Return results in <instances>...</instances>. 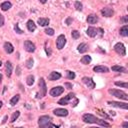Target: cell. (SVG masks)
<instances>
[{"label": "cell", "mask_w": 128, "mask_h": 128, "mask_svg": "<svg viewBox=\"0 0 128 128\" xmlns=\"http://www.w3.org/2000/svg\"><path fill=\"white\" fill-rule=\"evenodd\" d=\"M83 121L85 123H96V124H99V125H102V126H105V127H109L110 124L107 123L105 120H102V119H98L96 116L92 115V114H84L83 115Z\"/></svg>", "instance_id": "1"}, {"label": "cell", "mask_w": 128, "mask_h": 128, "mask_svg": "<svg viewBox=\"0 0 128 128\" xmlns=\"http://www.w3.org/2000/svg\"><path fill=\"white\" fill-rule=\"evenodd\" d=\"M38 125H39V128H52L53 126L51 122V118L47 115H43L39 117Z\"/></svg>", "instance_id": "2"}, {"label": "cell", "mask_w": 128, "mask_h": 128, "mask_svg": "<svg viewBox=\"0 0 128 128\" xmlns=\"http://www.w3.org/2000/svg\"><path fill=\"white\" fill-rule=\"evenodd\" d=\"M108 92H109L111 95L115 96V97L119 98V99H123V100H125V101H127V100H128V94H127V93H125L124 91L117 90V89H109V90H108Z\"/></svg>", "instance_id": "3"}, {"label": "cell", "mask_w": 128, "mask_h": 128, "mask_svg": "<svg viewBox=\"0 0 128 128\" xmlns=\"http://www.w3.org/2000/svg\"><path fill=\"white\" fill-rule=\"evenodd\" d=\"M39 88H40V96L39 97L42 98V97H44L47 93V87H46V83H45L44 78L39 79Z\"/></svg>", "instance_id": "4"}, {"label": "cell", "mask_w": 128, "mask_h": 128, "mask_svg": "<svg viewBox=\"0 0 128 128\" xmlns=\"http://www.w3.org/2000/svg\"><path fill=\"white\" fill-rule=\"evenodd\" d=\"M114 50L118 53V54H120L122 56L126 55V48H125V46L123 45V43H121V42H118V43H116L114 45Z\"/></svg>", "instance_id": "5"}, {"label": "cell", "mask_w": 128, "mask_h": 128, "mask_svg": "<svg viewBox=\"0 0 128 128\" xmlns=\"http://www.w3.org/2000/svg\"><path fill=\"white\" fill-rule=\"evenodd\" d=\"M65 44H66V38H65V36L62 35V34L59 35L57 37V39H56V46H57V48L59 50H61Z\"/></svg>", "instance_id": "6"}, {"label": "cell", "mask_w": 128, "mask_h": 128, "mask_svg": "<svg viewBox=\"0 0 128 128\" xmlns=\"http://www.w3.org/2000/svg\"><path fill=\"white\" fill-rule=\"evenodd\" d=\"M64 92V88L62 86H56V87H53L51 90H50V95L53 96V97H56V96H59L61 95L62 93Z\"/></svg>", "instance_id": "7"}, {"label": "cell", "mask_w": 128, "mask_h": 128, "mask_svg": "<svg viewBox=\"0 0 128 128\" xmlns=\"http://www.w3.org/2000/svg\"><path fill=\"white\" fill-rule=\"evenodd\" d=\"M74 95L73 93H69L67 96H65L64 98H62V99H60L59 101H58V104L59 105H68L69 104V100L70 99H73L74 98Z\"/></svg>", "instance_id": "8"}, {"label": "cell", "mask_w": 128, "mask_h": 128, "mask_svg": "<svg viewBox=\"0 0 128 128\" xmlns=\"http://www.w3.org/2000/svg\"><path fill=\"white\" fill-rule=\"evenodd\" d=\"M109 105H112L114 107H118L122 109H128V104L127 103H122V102H116V101H108L107 102Z\"/></svg>", "instance_id": "9"}, {"label": "cell", "mask_w": 128, "mask_h": 128, "mask_svg": "<svg viewBox=\"0 0 128 128\" xmlns=\"http://www.w3.org/2000/svg\"><path fill=\"white\" fill-rule=\"evenodd\" d=\"M24 48H25V50L27 51V52H34L35 51V44L34 43H32L31 41H29V40H26L25 42H24Z\"/></svg>", "instance_id": "10"}, {"label": "cell", "mask_w": 128, "mask_h": 128, "mask_svg": "<svg viewBox=\"0 0 128 128\" xmlns=\"http://www.w3.org/2000/svg\"><path fill=\"white\" fill-rule=\"evenodd\" d=\"M101 14L105 17H111L114 14V10L112 8H109V7H105L101 10Z\"/></svg>", "instance_id": "11"}, {"label": "cell", "mask_w": 128, "mask_h": 128, "mask_svg": "<svg viewBox=\"0 0 128 128\" xmlns=\"http://www.w3.org/2000/svg\"><path fill=\"white\" fill-rule=\"evenodd\" d=\"M56 116H60V117H65L68 115V110L67 109H64V108H57L53 111Z\"/></svg>", "instance_id": "12"}, {"label": "cell", "mask_w": 128, "mask_h": 128, "mask_svg": "<svg viewBox=\"0 0 128 128\" xmlns=\"http://www.w3.org/2000/svg\"><path fill=\"white\" fill-rule=\"evenodd\" d=\"M82 81H83V83H85V84L87 85L88 88H90V89L95 88V83H94V81H93V79H92V78L83 77V78H82Z\"/></svg>", "instance_id": "13"}, {"label": "cell", "mask_w": 128, "mask_h": 128, "mask_svg": "<svg viewBox=\"0 0 128 128\" xmlns=\"http://www.w3.org/2000/svg\"><path fill=\"white\" fill-rule=\"evenodd\" d=\"M60 78H61V74L59 72H56V71H52L48 76V79L50 81H55V80H58Z\"/></svg>", "instance_id": "14"}, {"label": "cell", "mask_w": 128, "mask_h": 128, "mask_svg": "<svg viewBox=\"0 0 128 128\" xmlns=\"http://www.w3.org/2000/svg\"><path fill=\"white\" fill-rule=\"evenodd\" d=\"M86 33H87V35H88L89 37H95L96 35L98 34L97 28H94V27H88Z\"/></svg>", "instance_id": "15"}, {"label": "cell", "mask_w": 128, "mask_h": 128, "mask_svg": "<svg viewBox=\"0 0 128 128\" xmlns=\"http://www.w3.org/2000/svg\"><path fill=\"white\" fill-rule=\"evenodd\" d=\"M93 70L97 73H106L108 72V68L106 66H102V65H98V66H95L93 68Z\"/></svg>", "instance_id": "16"}, {"label": "cell", "mask_w": 128, "mask_h": 128, "mask_svg": "<svg viewBox=\"0 0 128 128\" xmlns=\"http://www.w3.org/2000/svg\"><path fill=\"white\" fill-rule=\"evenodd\" d=\"M5 68H6V75L8 77H10V76H11V74H12V69H13L11 62L7 61L6 62V65H5Z\"/></svg>", "instance_id": "17"}, {"label": "cell", "mask_w": 128, "mask_h": 128, "mask_svg": "<svg viewBox=\"0 0 128 128\" xmlns=\"http://www.w3.org/2000/svg\"><path fill=\"white\" fill-rule=\"evenodd\" d=\"M4 49H5V51L7 53H9V54L14 51V47L12 46V44L10 43V42H5L4 43Z\"/></svg>", "instance_id": "18"}, {"label": "cell", "mask_w": 128, "mask_h": 128, "mask_svg": "<svg viewBox=\"0 0 128 128\" xmlns=\"http://www.w3.org/2000/svg\"><path fill=\"white\" fill-rule=\"evenodd\" d=\"M26 25H27V28H28V30H29L30 32H33V31L36 30V24H35L32 20H28Z\"/></svg>", "instance_id": "19"}, {"label": "cell", "mask_w": 128, "mask_h": 128, "mask_svg": "<svg viewBox=\"0 0 128 128\" xmlns=\"http://www.w3.org/2000/svg\"><path fill=\"white\" fill-rule=\"evenodd\" d=\"M77 50L80 52V53H85L87 50H88V45L87 44H85V43H81L78 45L77 47Z\"/></svg>", "instance_id": "20"}, {"label": "cell", "mask_w": 128, "mask_h": 128, "mask_svg": "<svg viewBox=\"0 0 128 128\" xmlns=\"http://www.w3.org/2000/svg\"><path fill=\"white\" fill-rule=\"evenodd\" d=\"M11 7H12V4H11V2H9V1H5V2L1 3V9L3 10V11H7V10L10 9Z\"/></svg>", "instance_id": "21"}, {"label": "cell", "mask_w": 128, "mask_h": 128, "mask_svg": "<svg viewBox=\"0 0 128 128\" xmlns=\"http://www.w3.org/2000/svg\"><path fill=\"white\" fill-rule=\"evenodd\" d=\"M97 21H98V18L95 15H89L87 17V22L89 24H95V23H97Z\"/></svg>", "instance_id": "22"}, {"label": "cell", "mask_w": 128, "mask_h": 128, "mask_svg": "<svg viewBox=\"0 0 128 128\" xmlns=\"http://www.w3.org/2000/svg\"><path fill=\"white\" fill-rule=\"evenodd\" d=\"M38 24L40 26H47L49 24V19L48 18H39L38 19Z\"/></svg>", "instance_id": "23"}, {"label": "cell", "mask_w": 128, "mask_h": 128, "mask_svg": "<svg viewBox=\"0 0 128 128\" xmlns=\"http://www.w3.org/2000/svg\"><path fill=\"white\" fill-rule=\"evenodd\" d=\"M119 32H120V35H122L124 37L128 36V26H127V24H125L123 27H121Z\"/></svg>", "instance_id": "24"}, {"label": "cell", "mask_w": 128, "mask_h": 128, "mask_svg": "<svg viewBox=\"0 0 128 128\" xmlns=\"http://www.w3.org/2000/svg\"><path fill=\"white\" fill-rule=\"evenodd\" d=\"M91 62V56H89V55H85V56H83L82 58H81V63L82 64H89Z\"/></svg>", "instance_id": "25"}, {"label": "cell", "mask_w": 128, "mask_h": 128, "mask_svg": "<svg viewBox=\"0 0 128 128\" xmlns=\"http://www.w3.org/2000/svg\"><path fill=\"white\" fill-rule=\"evenodd\" d=\"M19 99H20V96L17 94V95H15V96H13V97L10 99V105L11 106H14L18 101H19Z\"/></svg>", "instance_id": "26"}, {"label": "cell", "mask_w": 128, "mask_h": 128, "mask_svg": "<svg viewBox=\"0 0 128 128\" xmlns=\"http://www.w3.org/2000/svg\"><path fill=\"white\" fill-rule=\"evenodd\" d=\"M113 71H117V72H126V69L122 66H118V65H115V66H112L111 68Z\"/></svg>", "instance_id": "27"}, {"label": "cell", "mask_w": 128, "mask_h": 128, "mask_svg": "<svg viewBox=\"0 0 128 128\" xmlns=\"http://www.w3.org/2000/svg\"><path fill=\"white\" fill-rule=\"evenodd\" d=\"M19 115H20V112L19 111H16V112H14L13 114H12V116H11V119H10V122H15L17 119H18V117H19Z\"/></svg>", "instance_id": "28"}, {"label": "cell", "mask_w": 128, "mask_h": 128, "mask_svg": "<svg viewBox=\"0 0 128 128\" xmlns=\"http://www.w3.org/2000/svg\"><path fill=\"white\" fill-rule=\"evenodd\" d=\"M33 64H34V60L32 58H29L27 61H26V67L28 69H31L32 67H33Z\"/></svg>", "instance_id": "29"}, {"label": "cell", "mask_w": 128, "mask_h": 128, "mask_svg": "<svg viewBox=\"0 0 128 128\" xmlns=\"http://www.w3.org/2000/svg\"><path fill=\"white\" fill-rule=\"evenodd\" d=\"M26 83H27V85L31 86V85L34 83V76L33 75H29L27 77V79H26Z\"/></svg>", "instance_id": "30"}, {"label": "cell", "mask_w": 128, "mask_h": 128, "mask_svg": "<svg viewBox=\"0 0 128 128\" xmlns=\"http://www.w3.org/2000/svg\"><path fill=\"white\" fill-rule=\"evenodd\" d=\"M115 85H116V86L123 87V88H127L128 87V84L126 82H119V81H117V82H115Z\"/></svg>", "instance_id": "31"}, {"label": "cell", "mask_w": 128, "mask_h": 128, "mask_svg": "<svg viewBox=\"0 0 128 128\" xmlns=\"http://www.w3.org/2000/svg\"><path fill=\"white\" fill-rule=\"evenodd\" d=\"M71 35H72V37H73L74 39H78V38L80 37V33H79L77 30H73L72 33H71Z\"/></svg>", "instance_id": "32"}, {"label": "cell", "mask_w": 128, "mask_h": 128, "mask_svg": "<svg viewBox=\"0 0 128 128\" xmlns=\"http://www.w3.org/2000/svg\"><path fill=\"white\" fill-rule=\"evenodd\" d=\"M45 33H46L47 35H50V36L54 35V29H52V28H46V29H45Z\"/></svg>", "instance_id": "33"}, {"label": "cell", "mask_w": 128, "mask_h": 128, "mask_svg": "<svg viewBox=\"0 0 128 128\" xmlns=\"http://www.w3.org/2000/svg\"><path fill=\"white\" fill-rule=\"evenodd\" d=\"M66 73H67V77L69 79H74V78H75V73H74V72L68 70V71H66Z\"/></svg>", "instance_id": "34"}, {"label": "cell", "mask_w": 128, "mask_h": 128, "mask_svg": "<svg viewBox=\"0 0 128 128\" xmlns=\"http://www.w3.org/2000/svg\"><path fill=\"white\" fill-rule=\"evenodd\" d=\"M74 5H75V8L78 10V11H81L82 10V4L79 1H76L75 3H74Z\"/></svg>", "instance_id": "35"}, {"label": "cell", "mask_w": 128, "mask_h": 128, "mask_svg": "<svg viewBox=\"0 0 128 128\" xmlns=\"http://www.w3.org/2000/svg\"><path fill=\"white\" fill-rule=\"evenodd\" d=\"M14 29H15V31L17 32L18 34H22V33H23V31H22V30H21V29L19 28V24H18V23H16V24H15V26H14Z\"/></svg>", "instance_id": "36"}, {"label": "cell", "mask_w": 128, "mask_h": 128, "mask_svg": "<svg viewBox=\"0 0 128 128\" xmlns=\"http://www.w3.org/2000/svg\"><path fill=\"white\" fill-rule=\"evenodd\" d=\"M4 25V16L0 14V26Z\"/></svg>", "instance_id": "37"}, {"label": "cell", "mask_w": 128, "mask_h": 128, "mask_svg": "<svg viewBox=\"0 0 128 128\" xmlns=\"http://www.w3.org/2000/svg\"><path fill=\"white\" fill-rule=\"evenodd\" d=\"M97 111H98V113H99L100 115H102V116H104V117H105V118H110V117H109V116H108L107 114H105V113H103L102 111H100V110H97Z\"/></svg>", "instance_id": "38"}, {"label": "cell", "mask_w": 128, "mask_h": 128, "mask_svg": "<svg viewBox=\"0 0 128 128\" xmlns=\"http://www.w3.org/2000/svg\"><path fill=\"white\" fill-rule=\"evenodd\" d=\"M65 86L67 87V89H71V88H72V84H71V83L66 82V83H65Z\"/></svg>", "instance_id": "39"}, {"label": "cell", "mask_w": 128, "mask_h": 128, "mask_svg": "<svg viewBox=\"0 0 128 128\" xmlns=\"http://www.w3.org/2000/svg\"><path fill=\"white\" fill-rule=\"evenodd\" d=\"M71 22H72V19H71V18H67V19H66V24H67V25H70Z\"/></svg>", "instance_id": "40"}, {"label": "cell", "mask_w": 128, "mask_h": 128, "mask_svg": "<svg viewBox=\"0 0 128 128\" xmlns=\"http://www.w3.org/2000/svg\"><path fill=\"white\" fill-rule=\"evenodd\" d=\"M77 103H78V99H76V98H75V100H74V102H73L71 105L73 106V107H75V106L77 105Z\"/></svg>", "instance_id": "41"}, {"label": "cell", "mask_w": 128, "mask_h": 128, "mask_svg": "<svg viewBox=\"0 0 128 128\" xmlns=\"http://www.w3.org/2000/svg\"><path fill=\"white\" fill-rule=\"evenodd\" d=\"M122 21L124 23H127L128 22V16H124L123 18H122Z\"/></svg>", "instance_id": "42"}, {"label": "cell", "mask_w": 128, "mask_h": 128, "mask_svg": "<svg viewBox=\"0 0 128 128\" xmlns=\"http://www.w3.org/2000/svg\"><path fill=\"white\" fill-rule=\"evenodd\" d=\"M46 53H47V55H48V56H50V54H51V50L49 49V47H46Z\"/></svg>", "instance_id": "43"}, {"label": "cell", "mask_w": 128, "mask_h": 128, "mask_svg": "<svg viewBox=\"0 0 128 128\" xmlns=\"http://www.w3.org/2000/svg\"><path fill=\"white\" fill-rule=\"evenodd\" d=\"M123 128H128V122H124L123 123Z\"/></svg>", "instance_id": "44"}, {"label": "cell", "mask_w": 128, "mask_h": 128, "mask_svg": "<svg viewBox=\"0 0 128 128\" xmlns=\"http://www.w3.org/2000/svg\"><path fill=\"white\" fill-rule=\"evenodd\" d=\"M6 120H7V116H5V117H4V119H3V121H2V122H3V123H5V122H6Z\"/></svg>", "instance_id": "45"}, {"label": "cell", "mask_w": 128, "mask_h": 128, "mask_svg": "<svg viewBox=\"0 0 128 128\" xmlns=\"http://www.w3.org/2000/svg\"><path fill=\"white\" fill-rule=\"evenodd\" d=\"M19 74H20V69H19V67L17 68V75H19Z\"/></svg>", "instance_id": "46"}, {"label": "cell", "mask_w": 128, "mask_h": 128, "mask_svg": "<svg viewBox=\"0 0 128 128\" xmlns=\"http://www.w3.org/2000/svg\"><path fill=\"white\" fill-rule=\"evenodd\" d=\"M2 104H3V103H2L1 101H0V108H1V107H2Z\"/></svg>", "instance_id": "47"}, {"label": "cell", "mask_w": 128, "mask_h": 128, "mask_svg": "<svg viewBox=\"0 0 128 128\" xmlns=\"http://www.w3.org/2000/svg\"><path fill=\"white\" fill-rule=\"evenodd\" d=\"M1 80H2V75L0 74V82H1Z\"/></svg>", "instance_id": "48"}, {"label": "cell", "mask_w": 128, "mask_h": 128, "mask_svg": "<svg viewBox=\"0 0 128 128\" xmlns=\"http://www.w3.org/2000/svg\"><path fill=\"white\" fill-rule=\"evenodd\" d=\"M1 65H2V62H1V61H0V66H1Z\"/></svg>", "instance_id": "49"}, {"label": "cell", "mask_w": 128, "mask_h": 128, "mask_svg": "<svg viewBox=\"0 0 128 128\" xmlns=\"http://www.w3.org/2000/svg\"><path fill=\"white\" fill-rule=\"evenodd\" d=\"M91 128H99V127H91Z\"/></svg>", "instance_id": "50"}, {"label": "cell", "mask_w": 128, "mask_h": 128, "mask_svg": "<svg viewBox=\"0 0 128 128\" xmlns=\"http://www.w3.org/2000/svg\"><path fill=\"white\" fill-rule=\"evenodd\" d=\"M16 128H24V127H16Z\"/></svg>", "instance_id": "51"}]
</instances>
